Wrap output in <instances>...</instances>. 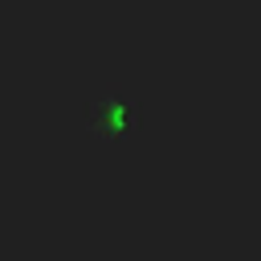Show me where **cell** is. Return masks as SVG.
<instances>
[{
    "label": "cell",
    "instance_id": "cell-1",
    "mask_svg": "<svg viewBox=\"0 0 261 261\" xmlns=\"http://www.w3.org/2000/svg\"><path fill=\"white\" fill-rule=\"evenodd\" d=\"M135 126V110L122 102V98H106L98 110H94V130L102 135V139H118V135H126Z\"/></svg>",
    "mask_w": 261,
    "mask_h": 261
}]
</instances>
